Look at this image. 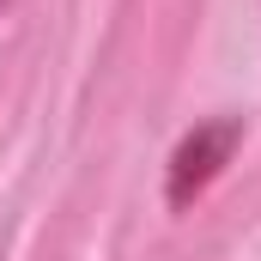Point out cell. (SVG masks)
Here are the masks:
<instances>
[{"mask_svg": "<svg viewBox=\"0 0 261 261\" xmlns=\"http://www.w3.org/2000/svg\"><path fill=\"white\" fill-rule=\"evenodd\" d=\"M237 140H243V122H237V116H219V122H200L195 134H182V146L170 152V170H164V200H170L176 213L195 206V200L213 189V176L231 164Z\"/></svg>", "mask_w": 261, "mask_h": 261, "instance_id": "cell-1", "label": "cell"}, {"mask_svg": "<svg viewBox=\"0 0 261 261\" xmlns=\"http://www.w3.org/2000/svg\"><path fill=\"white\" fill-rule=\"evenodd\" d=\"M0 6H6V0H0Z\"/></svg>", "mask_w": 261, "mask_h": 261, "instance_id": "cell-2", "label": "cell"}]
</instances>
